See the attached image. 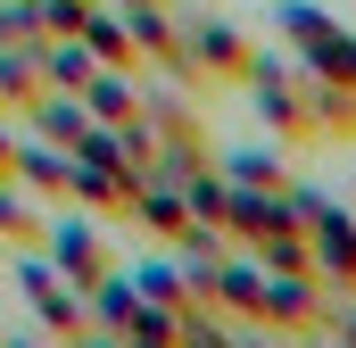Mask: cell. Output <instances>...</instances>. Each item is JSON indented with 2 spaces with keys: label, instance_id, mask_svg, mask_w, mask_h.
I'll return each mask as SVG.
<instances>
[{
  "label": "cell",
  "instance_id": "cell-1",
  "mask_svg": "<svg viewBox=\"0 0 356 348\" xmlns=\"http://www.w3.org/2000/svg\"><path fill=\"white\" fill-rule=\"evenodd\" d=\"M282 33L307 50V67H315V84H340V91H356V42L332 25V17H315L307 0H282Z\"/></svg>",
  "mask_w": 356,
  "mask_h": 348
},
{
  "label": "cell",
  "instance_id": "cell-2",
  "mask_svg": "<svg viewBox=\"0 0 356 348\" xmlns=\"http://www.w3.org/2000/svg\"><path fill=\"white\" fill-rule=\"evenodd\" d=\"M298 224H315L323 265H332L340 282H356V224H348V216H340V207H323V199H298Z\"/></svg>",
  "mask_w": 356,
  "mask_h": 348
},
{
  "label": "cell",
  "instance_id": "cell-3",
  "mask_svg": "<svg viewBox=\"0 0 356 348\" xmlns=\"http://www.w3.org/2000/svg\"><path fill=\"white\" fill-rule=\"evenodd\" d=\"M207 58H224V67H241V42H232L224 25H207Z\"/></svg>",
  "mask_w": 356,
  "mask_h": 348
},
{
  "label": "cell",
  "instance_id": "cell-4",
  "mask_svg": "<svg viewBox=\"0 0 356 348\" xmlns=\"http://www.w3.org/2000/svg\"><path fill=\"white\" fill-rule=\"evenodd\" d=\"M340 348H356V315H348V332H340Z\"/></svg>",
  "mask_w": 356,
  "mask_h": 348
}]
</instances>
